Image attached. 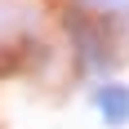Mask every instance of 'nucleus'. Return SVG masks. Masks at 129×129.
<instances>
[{"label":"nucleus","instance_id":"obj_1","mask_svg":"<svg viewBox=\"0 0 129 129\" xmlns=\"http://www.w3.org/2000/svg\"><path fill=\"white\" fill-rule=\"evenodd\" d=\"M93 103H98V111H103L107 125H129V85L107 80V85H98Z\"/></svg>","mask_w":129,"mask_h":129},{"label":"nucleus","instance_id":"obj_2","mask_svg":"<svg viewBox=\"0 0 129 129\" xmlns=\"http://www.w3.org/2000/svg\"><path fill=\"white\" fill-rule=\"evenodd\" d=\"M93 9H129V0H89Z\"/></svg>","mask_w":129,"mask_h":129}]
</instances>
